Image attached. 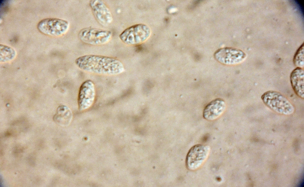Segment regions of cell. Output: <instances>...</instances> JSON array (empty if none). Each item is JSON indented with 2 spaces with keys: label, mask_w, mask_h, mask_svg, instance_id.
I'll use <instances>...</instances> for the list:
<instances>
[{
  "label": "cell",
  "mask_w": 304,
  "mask_h": 187,
  "mask_svg": "<svg viewBox=\"0 0 304 187\" xmlns=\"http://www.w3.org/2000/svg\"><path fill=\"white\" fill-rule=\"evenodd\" d=\"M210 148L207 145L198 144L189 150L186 158V165L189 170H194L200 167L208 157Z\"/></svg>",
  "instance_id": "cell-6"
},
{
  "label": "cell",
  "mask_w": 304,
  "mask_h": 187,
  "mask_svg": "<svg viewBox=\"0 0 304 187\" xmlns=\"http://www.w3.org/2000/svg\"><path fill=\"white\" fill-rule=\"evenodd\" d=\"M96 90L93 82L87 80L81 84L79 88L77 103L79 109L83 110L90 108L94 102Z\"/></svg>",
  "instance_id": "cell-8"
},
{
  "label": "cell",
  "mask_w": 304,
  "mask_h": 187,
  "mask_svg": "<svg viewBox=\"0 0 304 187\" xmlns=\"http://www.w3.org/2000/svg\"><path fill=\"white\" fill-rule=\"evenodd\" d=\"M70 110L65 105H61L57 108L56 112L53 117L54 122L61 126H65L68 124L70 120Z\"/></svg>",
  "instance_id": "cell-12"
},
{
  "label": "cell",
  "mask_w": 304,
  "mask_h": 187,
  "mask_svg": "<svg viewBox=\"0 0 304 187\" xmlns=\"http://www.w3.org/2000/svg\"><path fill=\"white\" fill-rule=\"evenodd\" d=\"M290 80L292 88L297 95L304 98V71L303 68L297 67L291 72Z\"/></svg>",
  "instance_id": "cell-11"
},
{
  "label": "cell",
  "mask_w": 304,
  "mask_h": 187,
  "mask_svg": "<svg viewBox=\"0 0 304 187\" xmlns=\"http://www.w3.org/2000/svg\"><path fill=\"white\" fill-rule=\"evenodd\" d=\"M304 43L298 49L294 57L293 62L297 67L303 68L304 66Z\"/></svg>",
  "instance_id": "cell-14"
},
{
  "label": "cell",
  "mask_w": 304,
  "mask_h": 187,
  "mask_svg": "<svg viewBox=\"0 0 304 187\" xmlns=\"http://www.w3.org/2000/svg\"><path fill=\"white\" fill-rule=\"evenodd\" d=\"M226 107V104L223 99H216L205 106L203 111V117L208 120H214L222 114Z\"/></svg>",
  "instance_id": "cell-10"
},
{
  "label": "cell",
  "mask_w": 304,
  "mask_h": 187,
  "mask_svg": "<svg viewBox=\"0 0 304 187\" xmlns=\"http://www.w3.org/2000/svg\"><path fill=\"white\" fill-rule=\"evenodd\" d=\"M75 63L81 70L96 75H115L124 71V65L119 60L107 56L85 55L77 58Z\"/></svg>",
  "instance_id": "cell-1"
},
{
  "label": "cell",
  "mask_w": 304,
  "mask_h": 187,
  "mask_svg": "<svg viewBox=\"0 0 304 187\" xmlns=\"http://www.w3.org/2000/svg\"><path fill=\"white\" fill-rule=\"evenodd\" d=\"M89 6L95 18L101 25L106 26L113 20L112 13L105 3L101 0H92Z\"/></svg>",
  "instance_id": "cell-9"
},
{
  "label": "cell",
  "mask_w": 304,
  "mask_h": 187,
  "mask_svg": "<svg viewBox=\"0 0 304 187\" xmlns=\"http://www.w3.org/2000/svg\"><path fill=\"white\" fill-rule=\"evenodd\" d=\"M69 26L67 21L58 18H48L41 20L37 28L41 33L49 36H61L68 31Z\"/></svg>",
  "instance_id": "cell-5"
},
{
  "label": "cell",
  "mask_w": 304,
  "mask_h": 187,
  "mask_svg": "<svg viewBox=\"0 0 304 187\" xmlns=\"http://www.w3.org/2000/svg\"><path fill=\"white\" fill-rule=\"evenodd\" d=\"M246 55L238 49L226 47L217 50L214 54L216 59L220 63L227 65L239 64L245 59Z\"/></svg>",
  "instance_id": "cell-7"
},
{
  "label": "cell",
  "mask_w": 304,
  "mask_h": 187,
  "mask_svg": "<svg viewBox=\"0 0 304 187\" xmlns=\"http://www.w3.org/2000/svg\"><path fill=\"white\" fill-rule=\"evenodd\" d=\"M261 99L266 106L278 114L289 115L295 111L294 107L291 102L278 92L273 90L267 91L262 95Z\"/></svg>",
  "instance_id": "cell-2"
},
{
  "label": "cell",
  "mask_w": 304,
  "mask_h": 187,
  "mask_svg": "<svg viewBox=\"0 0 304 187\" xmlns=\"http://www.w3.org/2000/svg\"><path fill=\"white\" fill-rule=\"evenodd\" d=\"M0 61L5 62L12 60L15 57L16 52L12 48L1 44L0 46Z\"/></svg>",
  "instance_id": "cell-13"
},
{
  "label": "cell",
  "mask_w": 304,
  "mask_h": 187,
  "mask_svg": "<svg viewBox=\"0 0 304 187\" xmlns=\"http://www.w3.org/2000/svg\"><path fill=\"white\" fill-rule=\"evenodd\" d=\"M151 30L143 24L135 25L124 30L119 35L121 40L128 45H135L145 41L149 37Z\"/></svg>",
  "instance_id": "cell-4"
},
{
  "label": "cell",
  "mask_w": 304,
  "mask_h": 187,
  "mask_svg": "<svg viewBox=\"0 0 304 187\" xmlns=\"http://www.w3.org/2000/svg\"><path fill=\"white\" fill-rule=\"evenodd\" d=\"M112 33L109 30L93 27L81 29L78 33L79 39L86 44L99 46L108 43L110 40Z\"/></svg>",
  "instance_id": "cell-3"
}]
</instances>
